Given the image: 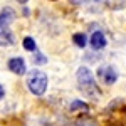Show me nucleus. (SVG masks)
<instances>
[{
	"instance_id": "1",
	"label": "nucleus",
	"mask_w": 126,
	"mask_h": 126,
	"mask_svg": "<svg viewBox=\"0 0 126 126\" xmlns=\"http://www.w3.org/2000/svg\"><path fill=\"white\" fill-rule=\"evenodd\" d=\"M76 78H78V82H79V89H81L87 97H93V99H96V101L101 97V91H99V87H97V84H96V79H94L93 72L87 67L78 69Z\"/></svg>"
},
{
	"instance_id": "2",
	"label": "nucleus",
	"mask_w": 126,
	"mask_h": 126,
	"mask_svg": "<svg viewBox=\"0 0 126 126\" xmlns=\"http://www.w3.org/2000/svg\"><path fill=\"white\" fill-rule=\"evenodd\" d=\"M49 79L47 74L44 71H32L27 78V86H29V91L35 96H42L47 89Z\"/></svg>"
},
{
	"instance_id": "3",
	"label": "nucleus",
	"mask_w": 126,
	"mask_h": 126,
	"mask_svg": "<svg viewBox=\"0 0 126 126\" xmlns=\"http://www.w3.org/2000/svg\"><path fill=\"white\" fill-rule=\"evenodd\" d=\"M97 78L101 79L104 84H114L118 79V72L114 67L111 66H104V67H99L97 71Z\"/></svg>"
},
{
	"instance_id": "4",
	"label": "nucleus",
	"mask_w": 126,
	"mask_h": 126,
	"mask_svg": "<svg viewBox=\"0 0 126 126\" xmlns=\"http://www.w3.org/2000/svg\"><path fill=\"white\" fill-rule=\"evenodd\" d=\"M9 69L15 74H25L27 66H25V61L22 57H12L9 61Z\"/></svg>"
},
{
	"instance_id": "5",
	"label": "nucleus",
	"mask_w": 126,
	"mask_h": 126,
	"mask_svg": "<svg viewBox=\"0 0 126 126\" xmlns=\"http://www.w3.org/2000/svg\"><path fill=\"white\" fill-rule=\"evenodd\" d=\"M14 19H15V12H14V9H10V7L3 9L2 14H0V30L7 29V25H10V24L14 22Z\"/></svg>"
},
{
	"instance_id": "6",
	"label": "nucleus",
	"mask_w": 126,
	"mask_h": 126,
	"mask_svg": "<svg viewBox=\"0 0 126 126\" xmlns=\"http://www.w3.org/2000/svg\"><path fill=\"white\" fill-rule=\"evenodd\" d=\"M89 44H91V47L94 49V50L104 49L106 47V37H104V34L103 32H94L91 35V39H89Z\"/></svg>"
},
{
	"instance_id": "7",
	"label": "nucleus",
	"mask_w": 126,
	"mask_h": 126,
	"mask_svg": "<svg viewBox=\"0 0 126 126\" xmlns=\"http://www.w3.org/2000/svg\"><path fill=\"white\" fill-rule=\"evenodd\" d=\"M76 126H97V121L91 116H81L76 119Z\"/></svg>"
},
{
	"instance_id": "8",
	"label": "nucleus",
	"mask_w": 126,
	"mask_h": 126,
	"mask_svg": "<svg viewBox=\"0 0 126 126\" xmlns=\"http://www.w3.org/2000/svg\"><path fill=\"white\" fill-rule=\"evenodd\" d=\"M0 44L2 46H12L14 44V37H12V34L7 29L0 30Z\"/></svg>"
},
{
	"instance_id": "9",
	"label": "nucleus",
	"mask_w": 126,
	"mask_h": 126,
	"mask_svg": "<svg viewBox=\"0 0 126 126\" xmlns=\"http://www.w3.org/2000/svg\"><path fill=\"white\" fill-rule=\"evenodd\" d=\"M24 49H25V50H30V52H35V50H37L35 40L32 39V37H25V39H24Z\"/></svg>"
},
{
	"instance_id": "10",
	"label": "nucleus",
	"mask_w": 126,
	"mask_h": 126,
	"mask_svg": "<svg viewBox=\"0 0 126 126\" xmlns=\"http://www.w3.org/2000/svg\"><path fill=\"white\" fill-rule=\"evenodd\" d=\"M78 109L87 111V104L82 103V101H72V103H71V111H78Z\"/></svg>"
},
{
	"instance_id": "11",
	"label": "nucleus",
	"mask_w": 126,
	"mask_h": 126,
	"mask_svg": "<svg viewBox=\"0 0 126 126\" xmlns=\"http://www.w3.org/2000/svg\"><path fill=\"white\" fill-rule=\"evenodd\" d=\"M72 40H74V44H76L78 47H84V46H86V35H82V34H76V35L72 37Z\"/></svg>"
},
{
	"instance_id": "12",
	"label": "nucleus",
	"mask_w": 126,
	"mask_h": 126,
	"mask_svg": "<svg viewBox=\"0 0 126 126\" xmlns=\"http://www.w3.org/2000/svg\"><path fill=\"white\" fill-rule=\"evenodd\" d=\"M32 62L34 64H46L47 57H44V54H40V52H35V56L32 57Z\"/></svg>"
},
{
	"instance_id": "13",
	"label": "nucleus",
	"mask_w": 126,
	"mask_h": 126,
	"mask_svg": "<svg viewBox=\"0 0 126 126\" xmlns=\"http://www.w3.org/2000/svg\"><path fill=\"white\" fill-rule=\"evenodd\" d=\"M5 96V91H3V87H2V84H0V99Z\"/></svg>"
}]
</instances>
